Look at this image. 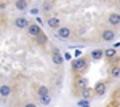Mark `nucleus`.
<instances>
[{
    "instance_id": "423d86ee",
    "label": "nucleus",
    "mask_w": 120,
    "mask_h": 107,
    "mask_svg": "<svg viewBox=\"0 0 120 107\" xmlns=\"http://www.w3.org/2000/svg\"><path fill=\"white\" fill-rule=\"evenodd\" d=\"M107 24L115 29V27L120 26V13H109L107 15Z\"/></svg>"
},
{
    "instance_id": "9d476101",
    "label": "nucleus",
    "mask_w": 120,
    "mask_h": 107,
    "mask_svg": "<svg viewBox=\"0 0 120 107\" xmlns=\"http://www.w3.org/2000/svg\"><path fill=\"white\" fill-rule=\"evenodd\" d=\"M46 26L50 27V29H53V30H58L61 27V19L58 18V16H50V18L46 19Z\"/></svg>"
},
{
    "instance_id": "412c9836",
    "label": "nucleus",
    "mask_w": 120,
    "mask_h": 107,
    "mask_svg": "<svg viewBox=\"0 0 120 107\" xmlns=\"http://www.w3.org/2000/svg\"><path fill=\"white\" fill-rule=\"evenodd\" d=\"M79 106L82 107V106H90V104H88V99H80V101H79Z\"/></svg>"
},
{
    "instance_id": "f03ea898",
    "label": "nucleus",
    "mask_w": 120,
    "mask_h": 107,
    "mask_svg": "<svg viewBox=\"0 0 120 107\" xmlns=\"http://www.w3.org/2000/svg\"><path fill=\"white\" fill-rule=\"evenodd\" d=\"M86 86H88V80H86L83 75H77V78H75V81H74L75 93L79 94V93H80L83 88H86Z\"/></svg>"
},
{
    "instance_id": "ddd939ff",
    "label": "nucleus",
    "mask_w": 120,
    "mask_h": 107,
    "mask_svg": "<svg viewBox=\"0 0 120 107\" xmlns=\"http://www.w3.org/2000/svg\"><path fill=\"white\" fill-rule=\"evenodd\" d=\"M90 58H91L93 61H99V59H102L104 58V50H93L91 53H90Z\"/></svg>"
},
{
    "instance_id": "6e6552de",
    "label": "nucleus",
    "mask_w": 120,
    "mask_h": 107,
    "mask_svg": "<svg viewBox=\"0 0 120 107\" xmlns=\"http://www.w3.org/2000/svg\"><path fill=\"white\" fill-rule=\"evenodd\" d=\"M51 61L56 66H61V64L64 63V58H63V54L59 53L58 48H51Z\"/></svg>"
},
{
    "instance_id": "dca6fc26",
    "label": "nucleus",
    "mask_w": 120,
    "mask_h": 107,
    "mask_svg": "<svg viewBox=\"0 0 120 107\" xmlns=\"http://www.w3.org/2000/svg\"><path fill=\"white\" fill-rule=\"evenodd\" d=\"M10 93H11V86L7 85V83H3V85L0 86V96H2V98H8Z\"/></svg>"
},
{
    "instance_id": "7ed1b4c3",
    "label": "nucleus",
    "mask_w": 120,
    "mask_h": 107,
    "mask_svg": "<svg viewBox=\"0 0 120 107\" xmlns=\"http://www.w3.org/2000/svg\"><path fill=\"white\" fill-rule=\"evenodd\" d=\"M55 35L58 37V38L67 40V38H71V35H72V30H71V27H67V26H61L58 30H56Z\"/></svg>"
},
{
    "instance_id": "20e7f679",
    "label": "nucleus",
    "mask_w": 120,
    "mask_h": 107,
    "mask_svg": "<svg viewBox=\"0 0 120 107\" xmlns=\"http://www.w3.org/2000/svg\"><path fill=\"white\" fill-rule=\"evenodd\" d=\"M106 89H107V85H106V81H98L94 86H93V91H94V96H98V98H101L106 94Z\"/></svg>"
},
{
    "instance_id": "1a4fd4ad",
    "label": "nucleus",
    "mask_w": 120,
    "mask_h": 107,
    "mask_svg": "<svg viewBox=\"0 0 120 107\" xmlns=\"http://www.w3.org/2000/svg\"><path fill=\"white\" fill-rule=\"evenodd\" d=\"M35 94H37L38 99L48 98V96H50V89H48V86H45V85H35Z\"/></svg>"
},
{
    "instance_id": "5701e85b",
    "label": "nucleus",
    "mask_w": 120,
    "mask_h": 107,
    "mask_svg": "<svg viewBox=\"0 0 120 107\" xmlns=\"http://www.w3.org/2000/svg\"><path fill=\"white\" fill-rule=\"evenodd\" d=\"M82 107H90V106H82Z\"/></svg>"
},
{
    "instance_id": "a211bd4d",
    "label": "nucleus",
    "mask_w": 120,
    "mask_h": 107,
    "mask_svg": "<svg viewBox=\"0 0 120 107\" xmlns=\"http://www.w3.org/2000/svg\"><path fill=\"white\" fill-rule=\"evenodd\" d=\"M46 42H48V37H46V34H43V32L35 38V43L37 45H46Z\"/></svg>"
},
{
    "instance_id": "0eeeda50",
    "label": "nucleus",
    "mask_w": 120,
    "mask_h": 107,
    "mask_svg": "<svg viewBox=\"0 0 120 107\" xmlns=\"http://www.w3.org/2000/svg\"><path fill=\"white\" fill-rule=\"evenodd\" d=\"M13 26L16 27V29H27V27L30 26V22L27 21V18L19 16V18H15V19H13Z\"/></svg>"
},
{
    "instance_id": "f257e3e1",
    "label": "nucleus",
    "mask_w": 120,
    "mask_h": 107,
    "mask_svg": "<svg viewBox=\"0 0 120 107\" xmlns=\"http://www.w3.org/2000/svg\"><path fill=\"white\" fill-rule=\"evenodd\" d=\"M88 69V59L85 56H80V58H75L72 61V70L77 74V75H82V72H85Z\"/></svg>"
},
{
    "instance_id": "4be33fe9",
    "label": "nucleus",
    "mask_w": 120,
    "mask_h": 107,
    "mask_svg": "<svg viewBox=\"0 0 120 107\" xmlns=\"http://www.w3.org/2000/svg\"><path fill=\"white\" fill-rule=\"evenodd\" d=\"M24 107H37V104H35V102H26Z\"/></svg>"
},
{
    "instance_id": "39448f33",
    "label": "nucleus",
    "mask_w": 120,
    "mask_h": 107,
    "mask_svg": "<svg viewBox=\"0 0 120 107\" xmlns=\"http://www.w3.org/2000/svg\"><path fill=\"white\" fill-rule=\"evenodd\" d=\"M115 30L112 29V27H106V29H102L101 32V38L104 40V42H112L114 38H115Z\"/></svg>"
},
{
    "instance_id": "f8f14e48",
    "label": "nucleus",
    "mask_w": 120,
    "mask_h": 107,
    "mask_svg": "<svg viewBox=\"0 0 120 107\" xmlns=\"http://www.w3.org/2000/svg\"><path fill=\"white\" fill-rule=\"evenodd\" d=\"M109 77L111 78H120V64H112L109 67Z\"/></svg>"
},
{
    "instance_id": "2eb2a0df",
    "label": "nucleus",
    "mask_w": 120,
    "mask_h": 107,
    "mask_svg": "<svg viewBox=\"0 0 120 107\" xmlns=\"http://www.w3.org/2000/svg\"><path fill=\"white\" fill-rule=\"evenodd\" d=\"M27 7H29V2H27V0H15V8L19 10V11L27 10Z\"/></svg>"
},
{
    "instance_id": "aec40b11",
    "label": "nucleus",
    "mask_w": 120,
    "mask_h": 107,
    "mask_svg": "<svg viewBox=\"0 0 120 107\" xmlns=\"http://www.w3.org/2000/svg\"><path fill=\"white\" fill-rule=\"evenodd\" d=\"M38 101H40V102H42V104H43V106H48V104H50V101H51V99H50V96H48V98H42V99H38Z\"/></svg>"
},
{
    "instance_id": "4468645a",
    "label": "nucleus",
    "mask_w": 120,
    "mask_h": 107,
    "mask_svg": "<svg viewBox=\"0 0 120 107\" xmlns=\"http://www.w3.org/2000/svg\"><path fill=\"white\" fill-rule=\"evenodd\" d=\"M104 58H107L109 61L115 59V58H117V50H115V48H106V50H104Z\"/></svg>"
},
{
    "instance_id": "9b49d317",
    "label": "nucleus",
    "mask_w": 120,
    "mask_h": 107,
    "mask_svg": "<svg viewBox=\"0 0 120 107\" xmlns=\"http://www.w3.org/2000/svg\"><path fill=\"white\" fill-rule=\"evenodd\" d=\"M27 34H29V37H32V38H37V37L42 34V29H40L38 24H30V26L27 27Z\"/></svg>"
},
{
    "instance_id": "6ab92c4d",
    "label": "nucleus",
    "mask_w": 120,
    "mask_h": 107,
    "mask_svg": "<svg viewBox=\"0 0 120 107\" xmlns=\"http://www.w3.org/2000/svg\"><path fill=\"white\" fill-rule=\"evenodd\" d=\"M53 10V5L50 3V2H43V7H42V11L43 13H50Z\"/></svg>"
},
{
    "instance_id": "f3484780",
    "label": "nucleus",
    "mask_w": 120,
    "mask_h": 107,
    "mask_svg": "<svg viewBox=\"0 0 120 107\" xmlns=\"http://www.w3.org/2000/svg\"><path fill=\"white\" fill-rule=\"evenodd\" d=\"M79 94H80L82 98H85V99H90V98L93 96V94H94V91H93V88H90V86H86V88H83L82 91L79 93Z\"/></svg>"
}]
</instances>
